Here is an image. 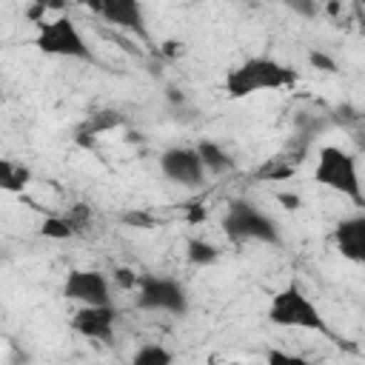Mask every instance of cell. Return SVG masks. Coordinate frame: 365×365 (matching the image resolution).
Wrapping results in <instances>:
<instances>
[{
  "mask_svg": "<svg viewBox=\"0 0 365 365\" xmlns=\"http://www.w3.org/2000/svg\"><path fill=\"white\" fill-rule=\"evenodd\" d=\"M37 48L54 57H68V60H94L91 46L80 34V29L68 17L57 20H40V34H37Z\"/></svg>",
  "mask_w": 365,
  "mask_h": 365,
  "instance_id": "obj_5",
  "label": "cell"
},
{
  "mask_svg": "<svg viewBox=\"0 0 365 365\" xmlns=\"http://www.w3.org/2000/svg\"><path fill=\"white\" fill-rule=\"evenodd\" d=\"M131 365H174V356L165 345L160 342H145L134 351L131 356Z\"/></svg>",
  "mask_w": 365,
  "mask_h": 365,
  "instance_id": "obj_14",
  "label": "cell"
},
{
  "mask_svg": "<svg viewBox=\"0 0 365 365\" xmlns=\"http://www.w3.org/2000/svg\"><path fill=\"white\" fill-rule=\"evenodd\" d=\"M334 242L342 251V257H348L351 262H362L365 259V220L362 217L342 220L334 228Z\"/></svg>",
  "mask_w": 365,
  "mask_h": 365,
  "instance_id": "obj_11",
  "label": "cell"
},
{
  "mask_svg": "<svg viewBox=\"0 0 365 365\" xmlns=\"http://www.w3.org/2000/svg\"><path fill=\"white\" fill-rule=\"evenodd\" d=\"M137 279H140V274H134L131 268H117V271H114V282L123 285V288H128V291L137 288Z\"/></svg>",
  "mask_w": 365,
  "mask_h": 365,
  "instance_id": "obj_18",
  "label": "cell"
},
{
  "mask_svg": "<svg viewBox=\"0 0 365 365\" xmlns=\"http://www.w3.org/2000/svg\"><path fill=\"white\" fill-rule=\"evenodd\" d=\"M40 231H43V237H48V240H71L77 228L71 225L68 217H46L43 225H40Z\"/></svg>",
  "mask_w": 365,
  "mask_h": 365,
  "instance_id": "obj_16",
  "label": "cell"
},
{
  "mask_svg": "<svg viewBox=\"0 0 365 365\" xmlns=\"http://www.w3.org/2000/svg\"><path fill=\"white\" fill-rule=\"evenodd\" d=\"M197 157H200V163H202V168L205 171H211V174H222V171H231V165H234V160H231V154L220 145V143H214V140H202V143H197Z\"/></svg>",
  "mask_w": 365,
  "mask_h": 365,
  "instance_id": "obj_12",
  "label": "cell"
},
{
  "mask_svg": "<svg viewBox=\"0 0 365 365\" xmlns=\"http://www.w3.org/2000/svg\"><path fill=\"white\" fill-rule=\"evenodd\" d=\"M29 180H31V171L26 165H17V163L0 157V191L23 194V188L29 185Z\"/></svg>",
  "mask_w": 365,
  "mask_h": 365,
  "instance_id": "obj_13",
  "label": "cell"
},
{
  "mask_svg": "<svg viewBox=\"0 0 365 365\" xmlns=\"http://www.w3.org/2000/svg\"><path fill=\"white\" fill-rule=\"evenodd\" d=\"M94 11L103 14L106 23L145 37V17H143L140 3H134V0H106V3H94Z\"/></svg>",
  "mask_w": 365,
  "mask_h": 365,
  "instance_id": "obj_10",
  "label": "cell"
},
{
  "mask_svg": "<svg viewBox=\"0 0 365 365\" xmlns=\"http://www.w3.org/2000/svg\"><path fill=\"white\" fill-rule=\"evenodd\" d=\"M297 80H299L297 68H291L279 60H271V57H251L225 77V88L231 97H248L254 91L291 88Z\"/></svg>",
  "mask_w": 365,
  "mask_h": 365,
  "instance_id": "obj_1",
  "label": "cell"
},
{
  "mask_svg": "<svg viewBox=\"0 0 365 365\" xmlns=\"http://www.w3.org/2000/svg\"><path fill=\"white\" fill-rule=\"evenodd\" d=\"M63 294L71 302H80L83 308H88V305H111V285H108L106 274L91 271V268L71 271L66 285H63Z\"/></svg>",
  "mask_w": 365,
  "mask_h": 365,
  "instance_id": "obj_7",
  "label": "cell"
},
{
  "mask_svg": "<svg viewBox=\"0 0 365 365\" xmlns=\"http://www.w3.org/2000/svg\"><path fill=\"white\" fill-rule=\"evenodd\" d=\"M268 365H308L302 356H294V354H285V351H268Z\"/></svg>",
  "mask_w": 365,
  "mask_h": 365,
  "instance_id": "obj_17",
  "label": "cell"
},
{
  "mask_svg": "<svg viewBox=\"0 0 365 365\" xmlns=\"http://www.w3.org/2000/svg\"><path fill=\"white\" fill-rule=\"evenodd\" d=\"M134 294H137L134 299L140 311H157V314H171V317L188 314V291L174 277L140 274Z\"/></svg>",
  "mask_w": 365,
  "mask_h": 365,
  "instance_id": "obj_3",
  "label": "cell"
},
{
  "mask_svg": "<svg viewBox=\"0 0 365 365\" xmlns=\"http://www.w3.org/2000/svg\"><path fill=\"white\" fill-rule=\"evenodd\" d=\"M74 331L83 334L86 339H100L108 342L114 336V325H117V308L114 305H88L80 308L71 319Z\"/></svg>",
  "mask_w": 365,
  "mask_h": 365,
  "instance_id": "obj_9",
  "label": "cell"
},
{
  "mask_svg": "<svg viewBox=\"0 0 365 365\" xmlns=\"http://www.w3.org/2000/svg\"><path fill=\"white\" fill-rule=\"evenodd\" d=\"M308 60H311L314 68H322V71H334V68H336V63H334L328 54H322V51H311Z\"/></svg>",
  "mask_w": 365,
  "mask_h": 365,
  "instance_id": "obj_19",
  "label": "cell"
},
{
  "mask_svg": "<svg viewBox=\"0 0 365 365\" xmlns=\"http://www.w3.org/2000/svg\"><path fill=\"white\" fill-rule=\"evenodd\" d=\"M217 257H220V251L205 240H188V245H185V259L191 265H214Z\"/></svg>",
  "mask_w": 365,
  "mask_h": 365,
  "instance_id": "obj_15",
  "label": "cell"
},
{
  "mask_svg": "<svg viewBox=\"0 0 365 365\" xmlns=\"http://www.w3.org/2000/svg\"><path fill=\"white\" fill-rule=\"evenodd\" d=\"M222 228L231 240L242 242V240H257V242H279V231L277 222L271 217H265L257 205L245 202V200H234L225 211Z\"/></svg>",
  "mask_w": 365,
  "mask_h": 365,
  "instance_id": "obj_6",
  "label": "cell"
},
{
  "mask_svg": "<svg viewBox=\"0 0 365 365\" xmlns=\"http://www.w3.org/2000/svg\"><path fill=\"white\" fill-rule=\"evenodd\" d=\"M125 222H137V225H148V217H143V214H128V217H125Z\"/></svg>",
  "mask_w": 365,
  "mask_h": 365,
  "instance_id": "obj_22",
  "label": "cell"
},
{
  "mask_svg": "<svg viewBox=\"0 0 365 365\" xmlns=\"http://www.w3.org/2000/svg\"><path fill=\"white\" fill-rule=\"evenodd\" d=\"M228 365H242V362H228Z\"/></svg>",
  "mask_w": 365,
  "mask_h": 365,
  "instance_id": "obj_23",
  "label": "cell"
},
{
  "mask_svg": "<svg viewBox=\"0 0 365 365\" xmlns=\"http://www.w3.org/2000/svg\"><path fill=\"white\" fill-rule=\"evenodd\" d=\"M291 9L299 11V14H314L317 11V6H311V3H291Z\"/></svg>",
  "mask_w": 365,
  "mask_h": 365,
  "instance_id": "obj_21",
  "label": "cell"
},
{
  "mask_svg": "<svg viewBox=\"0 0 365 365\" xmlns=\"http://www.w3.org/2000/svg\"><path fill=\"white\" fill-rule=\"evenodd\" d=\"M160 171H163L171 182H180V185H200L202 177H205V168H202L197 151H194V148H182V145L163 151V157H160Z\"/></svg>",
  "mask_w": 365,
  "mask_h": 365,
  "instance_id": "obj_8",
  "label": "cell"
},
{
  "mask_svg": "<svg viewBox=\"0 0 365 365\" xmlns=\"http://www.w3.org/2000/svg\"><path fill=\"white\" fill-rule=\"evenodd\" d=\"M277 200H279L285 208H299V205H302L299 194H277Z\"/></svg>",
  "mask_w": 365,
  "mask_h": 365,
  "instance_id": "obj_20",
  "label": "cell"
},
{
  "mask_svg": "<svg viewBox=\"0 0 365 365\" xmlns=\"http://www.w3.org/2000/svg\"><path fill=\"white\" fill-rule=\"evenodd\" d=\"M268 319L274 325L282 328H302V331H319L328 334V325L319 314V308L314 305V299L299 288V285H288L282 288L268 308Z\"/></svg>",
  "mask_w": 365,
  "mask_h": 365,
  "instance_id": "obj_2",
  "label": "cell"
},
{
  "mask_svg": "<svg viewBox=\"0 0 365 365\" xmlns=\"http://www.w3.org/2000/svg\"><path fill=\"white\" fill-rule=\"evenodd\" d=\"M317 180L322 185L351 197L354 202H362V185H359V171H356L354 154H348L336 145H325L317 160Z\"/></svg>",
  "mask_w": 365,
  "mask_h": 365,
  "instance_id": "obj_4",
  "label": "cell"
}]
</instances>
